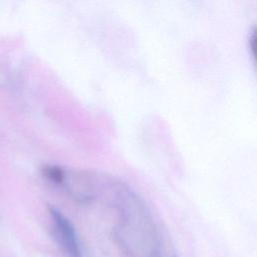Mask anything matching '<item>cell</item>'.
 Returning a JSON list of instances; mask_svg holds the SVG:
<instances>
[{"label": "cell", "mask_w": 257, "mask_h": 257, "mask_svg": "<svg viewBox=\"0 0 257 257\" xmlns=\"http://www.w3.org/2000/svg\"><path fill=\"white\" fill-rule=\"evenodd\" d=\"M53 235L67 257H82L79 241L70 220L57 208H49Z\"/></svg>", "instance_id": "cell-1"}, {"label": "cell", "mask_w": 257, "mask_h": 257, "mask_svg": "<svg viewBox=\"0 0 257 257\" xmlns=\"http://www.w3.org/2000/svg\"><path fill=\"white\" fill-rule=\"evenodd\" d=\"M249 45H250V49H251V53L254 57L255 63L257 65V26H255L251 33H250V37H249Z\"/></svg>", "instance_id": "cell-2"}]
</instances>
